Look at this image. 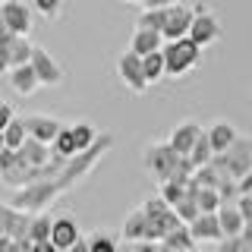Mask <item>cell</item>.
Here are the masks:
<instances>
[{
    "label": "cell",
    "instance_id": "cell-4",
    "mask_svg": "<svg viewBox=\"0 0 252 252\" xmlns=\"http://www.w3.org/2000/svg\"><path fill=\"white\" fill-rule=\"evenodd\" d=\"M57 199H60L57 183H54V180H44V183H32L26 189H16L10 205L19 208V211H26V215H44Z\"/></svg>",
    "mask_w": 252,
    "mask_h": 252
},
{
    "label": "cell",
    "instance_id": "cell-16",
    "mask_svg": "<svg viewBox=\"0 0 252 252\" xmlns=\"http://www.w3.org/2000/svg\"><path fill=\"white\" fill-rule=\"evenodd\" d=\"M82 240V233H79V224L69 215H63V218H54V230H51V243L57 246L60 252H66V249H73L76 243Z\"/></svg>",
    "mask_w": 252,
    "mask_h": 252
},
{
    "label": "cell",
    "instance_id": "cell-2",
    "mask_svg": "<svg viewBox=\"0 0 252 252\" xmlns=\"http://www.w3.org/2000/svg\"><path fill=\"white\" fill-rule=\"evenodd\" d=\"M110 148H114V136H110V132H101V139L94 142L89 152H82V155L69 158V161H66V167L60 170V177L54 180V183H57V189H60V195H63V192H69L73 186L82 183V180L89 177V173H92L94 167H98V161H101V158H104V155L110 152Z\"/></svg>",
    "mask_w": 252,
    "mask_h": 252
},
{
    "label": "cell",
    "instance_id": "cell-7",
    "mask_svg": "<svg viewBox=\"0 0 252 252\" xmlns=\"http://www.w3.org/2000/svg\"><path fill=\"white\" fill-rule=\"evenodd\" d=\"M218 38H220V19L205 3H195V19H192V29H189V41H195L205 51Z\"/></svg>",
    "mask_w": 252,
    "mask_h": 252
},
{
    "label": "cell",
    "instance_id": "cell-11",
    "mask_svg": "<svg viewBox=\"0 0 252 252\" xmlns=\"http://www.w3.org/2000/svg\"><path fill=\"white\" fill-rule=\"evenodd\" d=\"M22 120H26L29 139H38V142H44V145H54V139H57L60 129L66 126L63 120L47 117V114H29V117H22Z\"/></svg>",
    "mask_w": 252,
    "mask_h": 252
},
{
    "label": "cell",
    "instance_id": "cell-32",
    "mask_svg": "<svg viewBox=\"0 0 252 252\" xmlns=\"http://www.w3.org/2000/svg\"><path fill=\"white\" fill-rule=\"evenodd\" d=\"M211 158H215V152H211L208 132H202L199 142H195V148H192V155H189V161H192V167L199 170V167H205V164H211Z\"/></svg>",
    "mask_w": 252,
    "mask_h": 252
},
{
    "label": "cell",
    "instance_id": "cell-45",
    "mask_svg": "<svg viewBox=\"0 0 252 252\" xmlns=\"http://www.w3.org/2000/svg\"><path fill=\"white\" fill-rule=\"evenodd\" d=\"M3 148H6V145H3V132H0V152H3Z\"/></svg>",
    "mask_w": 252,
    "mask_h": 252
},
{
    "label": "cell",
    "instance_id": "cell-35",
    "mask_svg": "<svg viewBox=\"0 0 252 252\" xmlns=\"http://www.w3.org/2000/svg\"><path fill=\"white\" fill-rule=\"evenodd\" d=\"M89 246H92V252H120V246L114 243V236L110 233H94V236H89Z\"/></svg>",
    "mask_w": 252,
    "mask_h": 252
},
{
    "label": "cell",
    "instance_id": "cell-48",
    "mask_svg": "<svg viewBox=\"0 0 252 252\" xmlns=\"http://www.w3.org/2000/svg\"><path fill=\"white\" fill-rule=\"evenodd\" d=\"M126 3H139V0H126Z\"/></svg>",
    "mask_w": 252,
    "mask_h": 252
},
{
    "label": "cell",
    "instance_id": "cell-46",
    "mask_svg": "<svg viewBox=\"0 0 252 252\" xmlns=\"http://www.w3.org/2000/svg\"><path fill=\"white\" fill-rule=\"evenodd\" d=\"M195 252H218V249H195Z\"/></svg>",
    "mask_w": 252,
    "mask_h": 252
},
{
    "label": "cell",
    "instance_id": "cell-8",
    "mask_svg": "<svg viewBox=\"0 0 252 252\" xmlns=\"http://www.w3.org/2000/svg\"><path fill=\"white\" fill-rule=\"evenodd\" d=\"M117 76H120V82H123L132 94H142V92L148 89L142 57H139V54H132V51H123V54H120V60H117Z\"/></svg>",
    "mask_w": 252,
    "mask_h": 252
},
{
    "label": "cell",
    "instance_id": "cell-10",
    "mask_svg": "<svg viewBox=\"0 0 252 252\" xmlns=\"http://www.w3.org/2000/svg\"><path fill=\"white\" fill-rule=\"evenodd\" d=\"M32 69H35L38 82L47 85V89L63 85V66L51 57V51H47V47H41V44H35V51H32Z\"/></svg>",
    "mask_w": 252,
    "mask_h": 252
},
{
    "label": "cell",
    "instance_id": "cell-36",
    "mask_svg": "<svg viewBox=\"0 0 252 252\" xmlns=\"http://www.w3.org/2000/svg\"><path fill=\"white\" fill-rule=\"evenodd\" d=\"M35 3V10L44 16V19H57L63 13V0H32Z\"/></svg>",
    "mask_w": 252,
    "mask_h": 252
},
{
    "label": "cell",
    "instance_id": "cell-43",
    "mask_svg": "<svg viewBox=\"0 0 252 252\" xmlns=\"http://www.w3.org/2000/svg\"><path fill=\"white\" fill-rule=\"evenodd\" d=\"M243 240L252 246V220H246V230H243Z\"/></svg>",
    "mask_w": 252,
    "mask_h": 252
},
{
    "label": "cell",
    "instance_id": "cell-3",
    "mask_svg": "<svg viewBox=\"0 0 252 252\" xmlns=\"http://www.w3.org/2000/svg\"><path fill=\"white\" fill-rule=\"evenodd\" d=\"M142 211L148 215V243H164L173 230L183 227V220L177 218V211H173L161 195L145 199V202H142Z\"/></svg>",
    "mask_w": 252,
    "mask_h": 252
},
{
    "label": "cell",
    "instance_id": "cell-50",
    "mask_svg": "<svg viewBox=\"0 0 252 252\" xmlns=\"http://www.w3.org/2000/svg\"><path fill=\"white\" fill-rule=\"evenodd\" d=\"M120 252H129V249H120Z\"/></svg>",
    "mask_w": 252,
    "mask_h": 252
},
{
    "label": "cell",
    "instance_id": "cell-40",
    "mask_svg": "<svg viewBox=\"0 0 252 252\" xmlns=\"http://www.w3.org/2000/svg\"><path fill=\"white\" fill-rule=\"evenodd\" d=\"M129 252H161V243H129Z\"/></svg>",
    "mask_w": 252,
    "mask_h": 252
},
{
    "label": "cell",
    "instance_id": "cell-15",
    "mask_svg": "<svg viewBox=\"0 0 252 252\" xmlns=\"http://www.w3.org/2000/svg\"><path fill=\"white\" fill-rule=\"evenodd\" d=\"M205 132H208V142H211L215 155H227L236 145V139H240V132H236V126L230 120H215Z\"/></svg>",
    "mask_w": 252,
    "mask_h": 252
},
{
    "label": "cell",
    "instance_id": "cell-42",
    "mask_svg": "<svg viewBox=\"0 0 252 252\" xmlns=\"http://www.w3.org/2000/svg\"><path fill=\"white\" fill-rule=\"evenodd\" d=\"M13 249H16L13 236H0V252H13Z\"/></svg>",
    "mask_w": 252,
    "mask_h": 252
},
{
    "label": "cell",
    "instance_id": "cell-29",
    "mask_svg": "<svg viewBox=\"0 0 252 252\" xmlns=\"http://www.w3.org/2000/svg\"><path fill=\"white\" fill-rule=\"evenodd\" d=\"M51 230H54V220L51 215H32V227H29V240L32 243H47L51 240Z\"/></svg>",
    "mask_w": 252,
    "mask_h": 252
},
{
    "label": "cell",
    "instance_id": "cell-26",
    "mask_svg": "<svg viewBox=\"0 0 252 252\" xmlns=\"http://www.w3.org/2000/svg\"><path fill=\"white\" fill-rule=\"evenodd\" d=\"M142 66H145V79H148V85L161 82V79L167 76V63H164V51H155V54H148V57H142Z\"/></svg>",
    "mask_w": 252,
    "mask_h": 252
},
{
    "label": "cell",
    "instance_id": "cell-37",
    "mask_svg": "<svg viewBox=\"0 0 252 252\" xmlns=\"http://www.w3.org/2000/svg\"><path fill=\"white\" fill-rule=\"evenodd\" d=\"M218 252H252V246L243 236H227V240L218 243Z\"/></svg>",
    "mask_w": 252,
    "mask_h": 252
},
{
    "label": "cell",
    "instance_id": "cell-44",
    "mask_svg": "<svg viewBox=\"0 0 252 252\" xmlns=\"http://www.w3.org/2000/svg\"><path fill=\"white\" fill-rule=\"evenodd\" d=\"M161 252H177V249H167V246H164V243H161Z\"/></svg>",
    "mask_w": 252,
    "mask_h": 252
},
{
    "label": "cell",
    "instance_id": "cell-25",
    "mask_svg": "<svg viewBox=\"0 0 252 252\" xmlns=\"http://www.w3.org/2000/svg\"><path fill=\"white\" fill-rule=\"evenodd\" d=\"M16 41H19V35H13L6 26H0V76L10 73V60H13V51H16Z\"/></svg>",
    "mask_w": 252,
    "mask_h": 252
},
{
    "label": "cell",
    "instance_id": "cell-18",
    "mask_svg": "<svg viewBox=\"0 0 252 252\" xmlns=\"http://www.w3.org/2000/svg\"><path fill=\"white\" fill-rule=\"evenodd\" d=\"M164 35L161 32H152V29H136L132 32V38H129V51L132 54H139V57H148V54H155V51H164Z\"/></svg>",
    "mask_w": 252,
    "mask_h": 252
},
{
    "label": "cell",
    "instance_id": "cell-30",
    "mask_svg": "<svg viewBox=\"0 0 252 252\" xmlns=\"http://www.w3.org/2000/svg\"><path fill=\"white\" fill-rule=\"evenodd\" d=\"M164 246H167V249H177V252H195V236L189 233V227L183 224L180 230H173L167 240H164Z\"/></svg>",
    "mask_w": 252,
    "mask_h": 252
},
{
    "label": "cell",
    "instance_id": "cell-41",
    "mask_svg": "<svg viewBox=\"0 0 252 252\" xmlns=\"http://www.w3.org/2000/svg\"><path fill=\"white\" fill-rule=\"evenodd\" d=\"M236 189H240V195H252V173H246V177L236 183Z\"/></svg>",
    "mask_w": 252,
    "mask_h": 252
},
{
    "label": "cell",
    "instance_id": "cell-22",
    "mask_svg": "<svg viewBox=\"0 0 252 252\" xmlns=\"http://www.w3.org/2000/svg\"><path fill=\"white\" fill-rule=\"evenodd\" d=\"M218 220H220V230H224V240L227 236H243V230H246V218L240 215L236 205H220Z\"/></svg>",
    "mask_w": 252,
    "mask_h": 252
},
{
    "label": "cell",
    "instance_id": "cell-34",
    "mask_svg": "<svg viewBox=\"0 0 252 252\" xmlns=\"http://www.w3.org/2000/svg\"><path fill=\"white\" fill-rule=\"evenodd\" d=\"M158 195H161V199L167 202L170 208H177V205L186 199V183H164V186H161V192H158Z\"/></svg>",
    "mask_w": 252,
    "mask_h": 252
},
{
    "label": "cell",
    "instance_id": "cell-20",
    "mask_svg": "<svg viewBox=\"0 0 252 252\" xmlns=\"http://www.w3.org/2000/svg\"><path fill=\"white\" fill-rule=\"evenodd\" d=\"M123 240L126 243H148V215L142 211V205L136 211H129L123 220Z\"/></svg>",
    "mask_w": 252,
    "mask_h": 252
},
{
    "label": "cell",
    "instance_id": "cell-9",
    "mask_svg": "<svg viewBox=\"0 0 252 252\" xmlns=\"http://www.w3.org/2000/svg\"><path fill=\"white\" fill-rule=\"evenodd\" d=\"M0 26H6L19 38H29L32 35V10L26 0H6L0 6Z\"/></svg>",
    "mask_w": 252,
    "mask_h": 252
},
{
    "label": "cell",
    "instance_id": "cell-39",
    "mask_svg": "<svg viewBox=\"0 0 252 252\" xmlns=\"http://www.w3.org/2000/svg\"><path fill=\"white\" fill-rule=\"evenodd\" d=\"M173 3H180V0H139L142 10H167Z\"/></svg>",
    "mask_w": 252,
    "mask_h": 252
},
{
    "label": "cell",
    "instance_id": "cell-17",
    "mask_svg": "<svg viewBox=\"0 0 252 252\" xmlns=\"http://www.w3.org/2000/svg\"><path fill=\"white\" fill-rule=\"evenodd\" d=\"M189 233L195 236V243H220L224 240V230H220L218 215H199L189 224Z\"/></svg>",
    "mask_w": 252,
    "mask_h": 252
},
{
    "label": "cell",
    "instance_id": "cell-33",
    "mask_svg": "<svg viewBox=\"0 0 252 252\" xmlns=\"http://www.w3.org/2000/svg\"><path fill=\"white\" fill-rule=\"evenodd\" d=\"M220 195H218V189H199V211L202 215H218L220 211Z\"/></svg>",
    "mask_w": 252,
    "mask_h": 252
},
{
    "label": "cell",
    "instance_id": "cell-28",
    "mask_svg": "<svg viewBox=\"0 0 252 252\" xmlns=\"http://www.w3.org/2000/svg\"><path fill=\"white\" fill-rule=\"evenodd\" d=\"M167 19H170V6H167V10H142L136 29H152V32H161V35H164Z\"/></svg>",
    "mask_w": 252,
    "mask_h": 252
},
{
    "label": "cell",
    "instance_id": "cell-31",
    "mask_svg": "<svg viewBox=\"0 0 252 252\" xmlns=\"http://www.w3.org/2000/svg\"><path fill=\"white\" fill-rule=\"evenodd\" d=\"M224 180L227 177H220L215 164H205V167H199V170L192 173V183H199V189H218Z\"/></svg>",
    "mask_w": 252,
    "mask_h": 252
},
{
    "label": "cell",
    "instance_id": "cell-5",
    "mask_svg": "<svg viewBox=\"0 0 252 252\" xmlns=\"http://www.w3.org/2000/svg\"><path fill=\"white\" fill-rule=\"evenodd\" d=\"M211 164L218 167L220 177H230V180L240 183L246 173H252V139L240 136L230 152H227V155H215V158H211Z\"/></svg>",
    "mask_w": 252,
    "mask_h": 252
},
{
    "label": "cell",
    "instance_id": "cell-24",
    "mask_svg": "<svg viewBox=\"0 0 252 252\" xmlns=\"http://www.w3.org/2000/svg\"><path fill=\"white\" fill-rule=\"evenodd\" d=\"M51 148H54V155L66 158V161L79 155V145H76V136H73V123H66V126H63V129H60V136L54 139V145H51Z\"/></svg>",
    "mask_w": 252,
    "mask_h": 252
},
{
    "label": "cell",
    "instance_id": "cell-38",
    "mask_svg": "<svg viewBox=\"0 0 252 252\" xmlns=\"http://www.w3.org/2000/svg\"><path fill=\"white\" fill-rule=\"evenodd\" d=\"M16 120V114H13V107L10 104H6V101H0V132H3L6 129V126H10Z\"/></svg>",
    "mask_w": 252,
    "mask_h": 252
},
{
    "label": "cell",
    "instance_id": "cell-6",
    "mask_svg": "<svg viewBox=\"0 0 252 252\" xmlns=\"http://www.w3.org/2000/svg\"><path fill=\"white\" fill-rule=\"evenodd\" d=\"M164 63H167V76L180 79L186 76L189 69H195L202 63V47L189 38H180V41H167L164 44Z\"/></svg>",
    "mask_w": 252,
    "mask_h": 252
},
{
    "label": "cell",
    "instance_id": "cell-12",
    "mask_svg": "<svg viewBox=\"0 0 252 252\" xmlns=\"http://www.w3.org/2000/svg\"><path fill=\"white\" fill-rule=\"evenodd\" d=\"M202 132H205V129H202V123H195V120H183V123L173 126V132H170V139H167V142H170V148H173V152H177L180 158H189Z\"/></svg>",
    "mask_w": 252,
    "mask_h": 252
},
{
    "label": "cell",
    "instance_id": "cell-1",
    "mask_svg": "<svg viewBox=\"0 0 252 252\" xmlns=\"http://www.w3.org/2000/svg\"><path fill=\"white\" fill-rule=\"evenodd\" d=\"M142 167L158 180V186L189 183L192 173H195L192 161H189V158H180L170 148V142H152V145H145V152H142Z\"/></svg>",
    "mask_w": 252,
    "mask_h": 252
},
{
    "label": "cell",
    "instance_id": "cell-14",
    "mask_svg": "<svg viewBox=\"0 0 252 252\" xmlns=\"http://www.w3.org/2000/svg\"><path fill=\"white\" fill-rule=\"evenodd\" d=\"M0 224H3V233L13 236V240H29V227H32V215L13 208L10 202H0Z\"/></svg>",
    "mask_w": 252,
    "mask_h": 252
},
{
    "label": "cell",
    "instance_id": "cell-47",
    "mask_svg": "<svg viewBox=\"0 0 252 252\" xmlns=\"http://www.w3.org/2000/svg\"><path fill=\"white\" fill-rule=\"evenodd\" d=\"M0 236H6V233H3V224H0Z\"/></svg>",
    "mask_w": 252,
    "mask_h": 252
},
{
    "label": "cell",
    "instance_id": "cell-19",
    "mask_svg": "<svg viewBox=\"0 0 252 252\" xmlns=\"http://www.w3.org/2000/svg\"><path fill=\"white\" fill-rule=\"evenodd\" d=\"M6 82H10V89L16 92V94H35L38 89H41V82H38V76H35V69H32V63L29 66H16V69H10L6 73Z\"/></svg>",
    "mask_w": 252,
    "mask_h": 252
},
{
    "label": "cell",
    "instance_id": "cell-23",
    "mask_svg": "<svg viewBox=\"0 0 252 252\" xmlns=\"http://www.w3.org/2000/svg\"><path fill=\"white\" fill-rule=\"evenodd\" d=\"M29 142V129H26V120L22 117H16V120L3 129V145L10 148V152H19L22 145Z\"/></svg>",
    "mask_w": 252,
    "mask_h": 252
},
{
    "label": "cell",
    "instance_id": "cell-13",
    "mask_svg": "<svg viewBox=\"0 0 252 252\" xmlns=\"http://www.w3.org/2000/svg\"><path fill=\"white\" fill-rule=\"evenodd\" d=\"M192 19H195V6H186V3H173V6H170V19H167V29H164V41H180V38H189V29H192Z\"/></svg>",
    "mask_w": 252,
    "mask_h": 252
},
{
    "label": "cell",
    "instance_id": "cell-49",
    "mask_svg": "<svg viewBox=\"0 0 252 252\" xmlns=\"http://www.w3.org/2000/svg\"><path fill=\"white\" fill-rule=\"evenodd\" d=\"M3 3H6V0H0V6H3Z\"/></svg>",
    "mask_w": 252,
    "mask_h": 252
},
{
    "label": "cell",
    "instance_id": "cell-21",
    "mask_svg": "<svg viewBox=\"0 0 252 252\" xmlns=\"http://www.w3.org/2000/svg\"><path fill=\"white\" fill-rule=\"evenodd\" d=\"M19 155L29 167H47V164L54 161V148L44 145V142H38V139H29L26 145L19 148Z\"/></svg>",
    "mask_w": 252,
    "mask_h": 252
},
{
    "label": "cell",
    "instance_id": "cell-27",
    "mask_svg": "<svg viewBox=\"0 0 252 252\" xmlns=\"http://www.w3.org/2000/svg\"><path fill=\"white\" fill-rule=\"evenodd\" d=\"M73 136H76L79 155H82V152H89V148L94 145V142L101 139V132L94 129V123H89V120H79V123H73Z\"/></svg>",
    "mask_w": 252,
    "mask_h": 252
}]
</instances>
